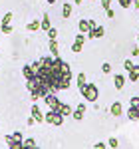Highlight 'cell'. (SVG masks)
<instances>
[{
    "label": "cell",
    "mask_w": 139,
    "mask_h": 149,
    "mask_svg": "<svg viewBox=\"0 0 139 149\" xmlns=\"http://www.w3.org/2000/svg\"><path fill=\"white\" fill-rule=\"evenodd\" d=\"M80 93L88 100V102H97V97H99V90H97L95 84H85V86L80 90Z\"/></svg>",
    "instance_id": "1"
},
{
    "label": "cell",
    "mask_w": 139,
    "mask_h": 149,
    "mask_svg": "<svg viewBox=\"0 0 139 149\" xmlns=\"http://www.w3.org/2000/svg\"><path fill=\"white\" fill-rule=\"evenodd\" d=\"M44 102H46L48 109H52V111H60V107H62V102L56 97V93H48L44 97Z\"/></svg>",
    "instance_id": "2"
},
{
    "label": "cell",
    "mask_w": 139,
    "mask_h": 149,
    "mask_svg": "<svg viewBox=\"0 0 139 149\" xmlns=\"http://www.w3.org/2000/svg\"><path fill=\"white\" fill-rule=\"evenodd\" d=\"M46 121H48V123H52V125H62V123H64V115L60 113V111H52V109H48Z\"/></svg>",
    "instance_id": "3"
},
{
    "label": "cell",
    "mask_w": 139,
    "mask_h": 149,
    "mask_svg": "<svg viewBox=\"0 0 139 149\" xmlns=\"http://www.w3.org/2000/svg\"><path fill=\"white\" fill-rule=\"evenodd\" d=\"M80 34H90V30H95L97 28V24L95 20H80Z\"/></svg>",
    "instance_id": "4"
},
{
    "label": "cell",
    "mask_w": 139,
    "mask_h": 149,
    "mask_svg": "<svg viewBox=\"0 0 139 149\" xmlns=\"http://www.w3.org/2000/svg\"><path fill=\"white\" fill-rule=\"evenodd\" d=\"M32 117L36 119V123H44V121H46V115L40 111V107H38L36 103L32 105Z\"/></svg>",
    "instance_id": "5"
},
{
    "label": "cell",
    "mask_w": 139,
    "mask_h": 149,
    "mask_svg": "<svg viewBox=\"0 0 139 149\" xmlns=\"http://www.w3.org/2000/svg\"><path fill=\"white\" fill-rule=\"evenodd\" d=\"M113 88L115 90H123L125 88V76L123 74H115L113 76Z\"/></svg>",
    "instance_id": "6"
},
{
    "label": "cell",
    "mask_w": 139,
    "mask_h": 149,
    "mask_svg": "<svg viewBox=\"0 0 139 149\" xmlns=\"http://www.w3.org/2000/svg\"><path fill=\"white\" fill-rule=\"evenodd\" d=\"M83 113H85V103H80V105H78V107L74 109V113H72V117L80 121V119H83Z\"/></svg>",
    "instance_id": "7"
},
{
    "label": "cell",
    "mask_w": 139,
    "mask_h": 149,
    "mask_svg": "<svg viewBox=\"0 0 139 149\" xmlns=\"http://www.w3.org/2000/svg\"><path fill=\"white\" fill-rule=\"evenodd\" d=\"M105 34V28L104 26H97L95 30H90V34H88V38H92V40H95V38H104Z\"/></svg>",
    "instance_id": "8"
},
{
    "label": "cell",
    "mask_w": 139,
    "mask_h": 149,
    "mask_svg": "<svg viewBox=\"0 0 139 149\" xmlns=\"http://www.w3.org/2000/svg\"><path fill=\"white\" fill-rule=\"evenodd\" d=\"M121 113H123V105H121V102H113L111 103V115H113V117H121Z\"/></svg>",
    "instance_id": "9"
},
{
    "label": "cell",
    "mask_w": 139,
    "mask_h": 149,
    "mask_svg": "<svg viewBox=\"0 0 139 149\" xmlns=\"http://www.w3.org/2000/svg\"><path fill=\"white\" fill-rule=\"evenodd\" d=\"M127 117L131 119V121H139V109L135 107V105H129V109H127Z\"/></svg>",
    "instance_id": "10"
},
{
    "label": "cell",
    "mask_w": 139,
    "mask_h": 149,
    "mask_svg": "<svg viewBox=\"0 0 139 149\" xmlns=\"http://www.w3.org/2000/svg\"><path fill=\"white\" fill-rule=\"evenodd\" d=\"M22 74H24V78H26V81L32 80V78H34V70H32V64H26V66L22 68Z\"/></svg>",
    "instance_id": "11"
},
{
    "label": "cell",
    "mask_w": 139,
    "mask_h": 149,
    "mask_svg": "<svg viewBox=\"0 0 139 149\" xmlns=\"http://www.w3.org/2000/svg\"><path fill=\"white\" fill-rule=\"evenodd\" d=\"M42 28V22H38V20H32V22L26 24V30L28 32H36V30H40Z\"/></svg>",
    "instance_id": "12"
},
{
    "label": "cell",
    "mask_w": 139,
    "mask_h": 149,
    "mask_svg": "<svg viewBox=\"0 0 139 149\" xmlns=\"http://www.w3.org/2000/svg\"><path fill=\"white\" fill-rule=\"evenodd\" d=\"M40 22H42V30H50V28H52V22H50V16H48V12L46 14H44V16H42V20H40Z\"/></svg>",
    "instance_id": "13"
},
{
    "label": "cell",
    "mask_w": 139,
    "mask_h": 149,
    "mask_svg": "<svg viewBox=\"0 0 139 149\" xmlns=\"http://www.w3.org/2000/svg\"><path fill=\"white\" fill-rule=\"evenodd\" d=\"M60 113L64 115V117H68V115L74 113V109H72V105H68V103H62V107H60Z\"/></svg>",
    "instance_id": "14"
},
{
    "label": "cell",
    "mask_w": 139,
    "mask_h": 149,
    "mask_svg": "<svg viewBox=\"0 0 139 149\" xmlns=\"http://www.w3.org/2000/svg\"><path fill=\"white\" fill-rule=\"evenodd\" d=\"M127 78H129V81H137V80H139V64L127 74Z\"/></svg>",
    "instance_id": "15"
},
{
    "label": "cell",
    "mask_w": 139,
    "mask_h": 149,
    "mask_svg": "<svg viewBox=\"0 0 139 149\" xmlns=\"http://www.w3.org/2000/svg\"><path fill=\"white\" fill-rule=\"evenodd\" d=\"M50 54L54 58L58 56V40H50Z\"/></svg>",
    "instance_id": "16"
},
{
    "label": "cell",
    "mask_w": 139,
    "mask_h": 149,
    "mask_svg": "<svg viewBox=\"0 0 139 149\" xmlns=\"http://www.w3.org/2000/svg\"><path fill=\"white\" fill-rule=\"evenodd\" d=\"M72 10H74V6H72V4H64L62 16H64V18H70V16H72Z\"/></svg>",
    "instance_id": "17"
},
{
    "label": "cell",
    "mask_w": 139,
    "mask_h": 149,
    "mask_svg": "<svg viewBox=\"0 0 139 149\" xmlns=\"http://www.w3.org/2000/svg\"><path fill=\"white\" fill-rule=\"evenodd\" d=\"M85 84H88V80H85V74H83V72H80V74H78V88L81 90Z\"/></svg>",
    "instance_id": "18"
},
{
    "label": "cell",
    "mask_w": 139,
    "mask_h": 149,
    "mask_svg": "<svg viewBox=\"0 0 139 149\" xmlns=\"http://www.w3.org/2000/svg\"><path fill=\"white\" fill-rule=\"evenodd\" d=\"M81 48H83V44H80V42H76V40H74V44H72V52H74V54H80Z\"/></svg>",
    "instance_id": "19"
},
{
    "label": "cell",
    "mask_w": 139,
    "mask_h": 149,
    "mask_svg": "<svg viewBox=\"0 0 139 149\" xmlns=\"http://www.w3.org/2000/svg\"><path fill=\"white\" fill-rule=\"evenodd\" d=\"M12 18H14V16H12V12H6V14H4V18H2V26H4V24H10Z\"/></svg>",
    "instance_id": "20"
},
{
    "label": "cell",
    "mask_w": 139,
    "mask_h": 149,
    "mask_svg": "<svg viewBox=\"0 0 139 149\" xmlns=\"http://www.w3.org/2000/svg\"><path fill=\"white\" fill-rule=\"evenodd\" d=\"M48 38H50V40H56V38H58V30H56V28H50V30H48Z\"/></svg>",
    "instance_id": "21"
},
{
    "label": "cell",
    "mask_w": 139,
    "mask_h": 149,
    "mask_svg": "<svg viewBox=\"0 0 139 149\" xmlns=\"http://www.w3.org/2000/svg\"><path fill=\"white\" fill-rule=\"evenodd\" d=\"M123 68L127 70V74H129V72H131V70L135 68V64H133V62H131V60H125V64H123Z\"/></svg>",
    "instance_id": "22"
},
{
    "label": "cell",
    "mask_w": 139,
    "mask_h": 149,
    "mask_svg": "<svg viewBox=\"0 0 139 149\" xmlns=\"http://www.w3.org/2000/svg\"><path fill=\"white\" fill-rule=\"evenodd\" d=\"M0 30H2V34H12V26H10V24H4V26H0Z\"/></svg>",
    "instance_id": "23"
},
{
    "label": "cell",
    "mask_w": 139,
    "mask_h": 149,
    "mask_svg": "<svg viewBox=\"0 0 139 149\" xmlns=\"http://www.w3.org/2000/svg\"><path fill=\"white\" fill-rule=\"evenodd\" d=\"M24 145H26V147H36V141H34V137L24 139Z\"/></svg>",
    "instance_id": "24"
},
{
    "label": "cell",
    "mask_w": 139,
    "mask_h": 149,
    "mask_svg": "<svg viewBox=\"0 0 139 149\" xmlns=\"http://www.w3.org/2000/svg\"><path fill=\"white\" fill-rule=\"evenodd\" d=\"M101 72H104L105 76H107V74H111V64H107V62H105L104 66H101Z\"/></svg>",
    "instance_id": "25"
},
{
    "label": "cell",
    "mask_w": 139,
    "mask_h": 149,
    "mask_svg": "<svg viewBox=\"0 0 139 149\" xmlns=\"http://www.w3.org/2000/svg\"><path fill=\"white\" fill-rule=\"evenodd\" d=\"M123 8H129V6H133V0H117Z\"/></svg>",
    "instance_id": "26"
},
{
    "label": "cell",
    "mask_w": 139,
    "mask_h": 149,
    "mask_svg": "<svg viewBox=\"0 0 139 149\" xmlns=\"http://www.w3.org/2000/svg\"><path fill=\"white\" fill-rule=\"evenodd\" d=\"M107 145H109L111 149H115L117 145H119V143H117V139H115V137H109V141H107Z\"/></svg>",
    "instance_id": "27"
},
{
    "label": "cell",
    "mask_w": 139,
    "mask_h": 149,
    "mask_svg": "<svg viewBox=\"0 0 139 149\" xmlns=\"http://www.w3.org/2000/svg\"><path fill=\"white\" fill-rule=\"evenodd\" d=\"M85 40H88V36H83V34H78V36H76V42H80V44H83Z\"/></svg>",
    "instance_id": "28"
},
{
    "label": "cell",
    "mask_w": 139,
    "mask_h": 149,
    "mask_svg": "<svg viewBox=\"0 0 139 149\" xmlns=\"http://www.w3.org/2000/svg\"><path fill=\"white\" fill-rule=\"evenodd\" d=\"M101 6H104V10L111 8V0H101Z\"/></svg>",
    "instance_id": "29"
},
{
    "label": "cell",
    "mask_w": 139,
    "mask_h": 149,
    "mask_svg": "<svg viewBox=\"0 0 139 149\" xmlns=\"http://www.w3.org/2000/svg\"><path fill=\"white\" fill-rule=\"evenodd\" d=\"M93 149H107V145H105V143H101V141H97V143L93 145Z\"/></svg>",
    "instance_id": "30"
},
{
    "label": "cell",
    "mask_w": 139,
    "mask_h": 149,
    "mask_svg": "<svg viewBox=\"0 0 139 149\" xmlns=\"http://www.w3.org/2000/svg\"><path fill=\"white\" fill-rule=\"evenodd\" d=\"M131 105H135L139 109V95H135V97H131Z\"/></svg>",
    "instance_id": "31"
},
{
    "label": "cell",
    "mask_w": 139,
    "mask_h": 149,
    "mask_svg": "<svg viewBox=\"0 0 139 149\" xmlns=\"http://www.w3.org/2000/svg\"><path fill=\"white\" fill-rule=\"evenodd\" d=\"M105 14H107V18H115V12L111 10V8H107V10H105Z\"/></svg>",
    "instance_id": "32"
},
{
    "label": "cell",
    "mask_w": 139,
    "mask_h": 149,
    "mask_svg": "<svg viewBox=\"0 0 139 149\" xmlns=\"http://www.w3.org/2000/svg\"><path fill=\"white\" fill-rule=\"evenodd\" d=\"M131 56H133V58L139 56V48H133V50H131Z\"/></svg>",
    "instance_id": "33"
},
{
    "label": "cell",
    "mask_w": 139,
    "mask_h": 149,
    "mask_svg": "<svg viewBox=\"0 0 139 149\" xmlns=\"http://www.w3.org/2000/svg\"><path fill=\"white\" fill-rule=\"evenodd\" d=\"M81 2H83V0H74V4H78V6H80Z\"/></svg>",
    "instance_id": "34"
},
{
    "label": "cell",
    "mask_w": 139,
    "mask_h": 149,
    "mask_svg": "<svg viewBox=\"0 0 139 149\" xmlns=\"http://www.w3.org/2000/svg\"><path fill=\"white\" fill-rule=\"evenodd\" d=\"M133 6H135V8H139V0H135V2H133Z\"/></svg>",
    "instance_id": "35"
},
{
    "label": "cell",
    "mask_w": 139,
    "mask_h": 149,
    "mask_svg": "<svg viewBox=\"0 0 139 149\" xmlns=\"http://www.w3.org/2000/svg\"><path fill=\"white\" fill-rule=\"evenodd\" d=\"M48 2H50V4H54V2H56V0H48Z\"/></svg>",
    "instance_id": "36"
},
{
    "label": "cell",
    "mask_w": 139,
    "mask_h": 149,
    "mask_svg": "<svg viewBox=\"0 0 139 149\" xmlns=\"http://www.w3.org/2000/svg\"><path fill=\"white\" fill-rule=\"evenodd\" d=\"M137 44H139V34H137Z\"/></svg>",
    "instance_id": "37"
},
{
    "label": "cell",
    "mask_w": 139,
    "mask_h": 149,
    "mask_svg": "<svg viewBox=\"0 0 139 149\" xmlns=\"http://www.w3.org/2000/svg\"><path fill=\"white\" fill-rule=\"evenodd\" d=\"M30 149H38V147H30Z\"/></svg>",
    "instance_id": "38"
},
{
    "label": "cell",
    "mask_w": 139,
    "mask_h": 149,
    "mask_svg": "<svg viewBox=\"0 0 139 149\" xmlns=\"http://www.w3.org/2000/svg\"><path fill=\"white\" fill-rule=\"evenodd\" d=\"M0 26H2V20H0Z\"/></svg>",
    "instance_id": "39"
},
{
    "label": "cell",
    "mask_w": 139,
    "mask_h": 149,
    "mask_svg": "<svg viewBox=\"0 0 139 149\" xmlns=\"http://www.w3.org/2000/svg\"><path fill=\"white\" fill-rule=\"evenodd\" d=\"M92 2H95V0H92Z\"/></svg>",
    "instance_id": "40"
},
{
    "label": "cell",
    "mask_w": 139,
    "mask_h": 149,
    "mask_svg": "<svg viewBox=\"0 0 139 149\" xmlns=\"http://www.w3.org/2000/svg\"><path fill=\"white\" fill-rule=\"evenodd\" d=\"M137 123H139V121H137Z\"/></svg>",
    "instance_id": "41"
}]
</instances>
